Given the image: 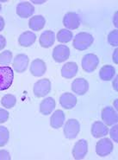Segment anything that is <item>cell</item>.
Here are the masks:
<instances>
[{
    "instance_id": "obj_26",
    "label": "cell",
    "mask_w": 118,
    "mask_h": 160,
    "mask_svg": "<svg viewBox=\"0 0 118 160\" xmlns=\"http://www.w3.org/2000/svg\"><path fill=\"white\" fill-rule=\"evenodd\" d=\"M10 138V132L5 127H0V146L3 147L6 145Z\"/></svg>"
},
{
    "instance_id": "obj_2",
    "label": "cell",
    "mask_w": 118,
    "mask_h": 160,
    "mask_svg": "<svg viewBox=\"0 0 118 160\" xmlns=\"http://www.w3.org/2000/svg\"><path fill=\"white\" fill-rule=\"evenodd\" d=\"M14 80V71L11 67H0V91L11 88Z\"/></svg>"
},
{
    "instance_id": "obj_30",
    "label": "cell",
    "mask_w": 118,
    "mask_h": 160,
    "mask_svg": "<svg viewBox=\"0 0 118 160\" xmlns=\"http://www.w3.org/2000/svg\"><path fill=\"white\" fill-rule=\"evenodd\" d=\"M9 112L5 109L0 108V124L5 123L9 119Z\"/></svg>"
},
{
    "instance_id": "obj_19",
    "label": "cell",
    "mask_w": 118,
    "mask_h": 160,
    "mask_svg": "<svg viewBox=\"0 0 118 160\" xmlns=\"http://www.w3.org/2000/svg\"><path fill=\"white\" fill-rule=\"evenodd\" d=\"M78 70V68L76 62H67L61 68V75L64 78L71 79L77 75Z\"/></svg>"
},
{
    "instance_id": "obj_12",
    "label": "cell",
    "mask_w": 118,
    "mask_h": 160,
    "mask_svg": "<svg viewBox=\"0 0 118 160\" xmlns=\"http://www.w3.org/2000/svg\"><path fill=\"white\" fill-rule=\"evenodd\" d=\"M30 70L32 75L35 76V77H41L46 73L47 66H46V63L43 60L37 58L31 62Z\"/></svg>"
},
{
    "instance_id": "obj_20",
    "label": "cell",
    "mask_w": 118,
    "mask_h": 160,
    "mask_svg": "<svg viewBox=\"0 0 118 160\" xmlns=\"http://www.w3.org/2000/svg\"><path fill=\"white\" fill-rule=\"evenodd\" d=\"M56 107V102L54 98L48 97L41 101L40 104V112L43 115H49Z\"/></svg>"
},
{
    "instance_id": "obj_16",
    "label": "cell",
    "mask_w": 118,
    "mask_h": 160,
    "mask_svg": "<svg viewBox=\"0 0 118 160\" xmlns=\"http://www.w3.org/2000/svg\"><path fill=\"white\" fill-rule=\"evenodd\" d=\"M91 132L94 138H102L107 136V134L109 133V128L103 122L96 121L92 124Z\"/></svg>"
},
{
    "instance_id": "obj_8",
    "label": "cell",
    "mask_w": 118,
    "mask_h": 160,
    "mask_svg": "<svg viewBox=\"0 0 118 160\" xmlns=\"http://www.w3.org/2000/svg\"><path fill=\"white\" fill-rule=\"evenodd\" d=\"M88 152V143L85 139H79L73 148V156L74 159L81 160L85 158Z\"/></svg>"
},
{
    "instance_id": "obj_23",
    "label": "cell",
    "mask_w": 118,
    "mask_h": 160,
    "mask_svg": "<svg viewBox=\"0 0 118 160\" xmlns=\"http://www.w3.org/2000/svg\"><path fill=\"white\" fill-rule=\"evenodd\" d=\"M45 23H46V20L41 15H37L30 18L29 26L34 31H40L44 28Z\"/></svg>"
},
{
    "instance_id": "obj_24",
    "label": "cell",
    "mask_w": 118,
    "mask_h": 160,
    "mask_svg": "<svg viewBox=\"0 0 118 160\" xmlns=\"http://www.w3.org/2000/svg\"><path fill=\"white\" fill-rule=\"evenodd\" d=\"M72 39H73V32H71L69 30L62 29L57 33V40L59 42L67 43L69 42Z\"/></svg>"
},
{
    "instance_id": "obj_3",
    "label": "cell",
    "mask_w": 118,
    "mask_h": 160,
    "mask_svg": "<svg viewBox=\"0 0 118 160\" xmlns=\"http://www.w3.org/2000/svg\"><path fill=\"white\" fill-rule=\"evenodd\" d=\"M50 91H51V82L49 81V79L44 78L39 80L34 85V94L37 98H42L46 96Z\"/></svg>"
},
{
    "instance_id": "obj_21",
    "label": "cell",
    "mask_w": 118,
    "mask_h": 160,
    "mask_svg": "<svg viewBox=\"0 0 118 160\" xmlns=\"http://www.w3.org/2000/svg\"><path fill=\"white\" fill-rule=\"evenodd\" d=\"M66 115L63 112L62 110H56L55 112L53 113L50 119V126L54 129H59L62 127L63 124L65 122Z\"/></svg>"
},
{
    "instance_id": "obj_7",
    "label": "cell",
    "mask_w": 118,
    "mask_h": 160,
    "mask_svg": "<svg viewBox=\"0 0 118 160\" xmlns=\"http://www.w3.org/2000/svg\"><path fill=\"white\" fill-rule=\"evenodd\" d=\"M70 57V48L63 44L57 45L53 50V58L56 62H63Z\"/></svg>"
},
{
    "instance_id": "obj_37",
    "label": "cell",
    "mask_w": 118,
    "mask_h": 160,
    "mask_svg": "<svg viewBox=\"0 0 118 160\" xmlns=\"http://www.w3.org/2000/svg\"><path fill=\"white\" fill-rule=\"evenodd\" d=\"M1 9H2V5H1V4H0V11H1Z\"/></svg>"
},
{
    "instance_id": "obj_10",
    "label": "cell",
    "mask_w": 118,
    "mask_h": 160,
    "mask_svg": "<svg viewBox=\"0 0 118 160\" xmlns=\"http://www.w3.org/2000/svg\"><path fill=\"white\" fill-rule=\"evenodd\" d=\"M102 119L106 126L111 127L117 123V112L112 107H106L102 110Z\"/></svg>"
},
{
    "instance_id": "obj_18",
    "label": "cell",
    "mask_w": 118,
    "mask_h": 160,
    "mask_svg": "<svg viewBox=\"0 0 118 160\" xmlns=\"http://www.w3.org/2000/svg\"><path fill=\"white\" fill-rule=\"evenodd\" d=\"M36 40V35L31 32V31H25L20 35L18 38V42L20 46L27 48L30 47L31 45H33L35 42Z\"/></svg>"
},
{
    "instance_id": "obj_9",
    "label": "cell",
    "mask_w": 118,
    "mask_h": 160,
    "mask_svg": "<svg viewBox=\"0 0 118 160\" xmlns=\"http://www.w3.org/2000/svg\"><path fill=\"white\" fill-rule=\"evenodd\" d=\"M63 24L67 30H76L80 25V18L76 12H67L63 18Z\"/></svg>"
},
{
    "instance_id": "obj_11",
    "label": "cell",
    "mask_w": 118,
    "mask_h": 160,
    "mask_svg": "<svg viewBox=\"0 0 118 160\" xmlns=\"http://www.w3.org/2000/svg\"><path fill=\"white\" fill-rule=\"evenodd\" d=\"M29 62H30L29 56L25 54H19L15 56L12 67L16 72L23 73L27 70V68L29 67Z\"/></svg>"
},
{
    "instance_id": "obj_35",
    "label": "cell",
    "mask_w": 118,
    "mask_h": 160,
    "mask_svg": "<svg viewBox=\"0 0 118 160\" xmlns=\"http://www.w3.org/2000/svg\"><path fill=\"white\" fill-rule=\"evenodd\" d=\"M118 81V77L117 76H116V78H115L114 82H113V86H114V88L116 91H117L118 88H117V86H116V82H117Z\"/></svg>"
},
{
    "instance_id": "obj_31",
    "label": "cell",
    "mask_w": 118,
    "mask_h": 160,
    "mask_svg": "<svg viewBox=\"0 0 118 160\" xmlns=\"http://www.w3.org/2000/svg\"><path fill=\"white\" fill-rule=\"evenodd\" d=\"M11 155L6 150H1L0 151V160H11Z\"/></svg>"
},
{
    "instance_id": "obj_5",
    "label": "cell",
    "mask_w": 118,
    "mask_h": 160,
    "mask_svg": "<svg viewBox=\"0 0 118 160\" xmlns=\"http://www.w3.org/2000/svg\"><path fill=\"white\" fill-rule=\"evenodd\" d=\"M99 64V59L95 54H86L82 59V68L86 73H92Z\"/></svg>"
},
{
    "instance_id": "obj_32",
    "label": "cell",
    "mask_w": 118,
    "mask_h": 160,
    "mask_svg": "<svg viewBox=\"0 0 118 160\" xmlns=\"http://www.w3.org/2000/svg\"><path fill=\"white\" fill-rule=\"evenodd\" d=\"M6 46V39L4 38V36L0 35V50L3 49Z\"/></svg>"
},
{
    "instance_id": "obj_36",
    "label": "cell",
    "mask_w": 118,
    "mask_h": 160,
    "mask_svg": "<svg viewBox=\"0 0 118 160\" xmlns=\"http://www.w3.org/2000/svg\"><path fill=\"white\" fill-rule=\"evenodd\" d=\"M34 4H43L45 3V1H33Z\"/></svg>"
},
{
    "instance_id": "obj_29",
    "label": "cell",
    "mask_w": 118,
    "mask_h": 160,
    "mask_svg": "<svg viewBox=\"0 0 118 160\" xmlns=\"http://www.w3.org/2000/svg\"><path fill=\"white\" fill-rule=\"evenodd\" d=\"M117 129H118V126L116 125V124H115V125H113V127H111V132H110L111 139H113V140H114V142H116V143H117L118 142Z\"/></svg>"
},
{
    "instance_id": "obj_22",
    "label": "cell",
    "mask_w": 118,
    "mask_h": 160,
    "mask_svg": "<svg viewBox=\"0 0 118 160\" xmlns=\"http://www.w3.org/2000/svg\"><path fill=\"white\" fill-rule=\"evenodd\" d=\"M116 75V69L111 65H104L99 71V77L102 81L109 82L111 81Z\"/></svg>"
},
{
    "instance_id": "obj_13",
    "label": "cell",
    "mask_w": 118,
    "mask_h": 160,
    "mask_svg": "<svg viewBox=\"0 0 118 160\" xmlns=\"http://www.w3.org/2000/svg\"><path fill=\"white\" fill-rule=\"evenodd\" d=\"M35 7L30 2H21L17 6V14L22 18H28L33 15Z\"/></svg>"
},
{
    "instance_id": "obj_14",
    "label": "cell",
    "mask_w": 118,
    "mask_h": 160,
    "mask_svg": "<svg viewBox=\"0 0 118 160\" xmlns=\"http://www.w3.org/2000/svg\"><path fill=\"white\" fill-rule=\"evenodd\" d=\"M72 90L78 95H84L89 90L88 82L84 78H77L72 83Z\"/></svg>"
},
{
    "instance_id": "obj_4",
    "label": "cell",
    "mask_w": 118,
    "mask_h": 160,
    "mask_svg": "<svg viewBox=\"0 0 118 160\" xmlns=\"http://www.w3.org/2000/svg\"><path fill=\"white\" fill-rule=\"evenodd\" d=\"M80 131V125L77 119H70L67 120L64 127V134L67 139L76 138Z\"/></svg>"
},
{
    "instance_id": "obj_25",
    "label": "cell",
    "mask_w": 118,
    "mask_h": 160,
    "mask_svg": "<svg viewBox=\"0 0 118 160\" xmlns=\"http://www.w3.org/2000/svg\"><path fill=\"white\" fill-rule=\"evenodd\" d=\"M17 103V98L13 94H5L2 99H1V104L5 108H12L15 107Z\"/></svg>"
},
{
    "instance_id": "obj_15",
    "label": "cell",
    "mask_w": 118,
    "mask_h": 160,
    "mask_svg": "<svg viewBox=\"0 0 118 160\" xmlns=\"http://www.w3.org/2000/svg\"><path fill=\"white\" fill-rule=\"evenodd\" d=\"M77 97L71 93H64L59 97V103L65 109H73L77 105Z\"/></svg>"
},
{
    "instance_id": "obj_17",
    "label": "cell",
    "mask_w": 118,
    "mask_h": 160,
    "mask_svg": "<svg viewBox=\"0 0 118 160\" xmlns=\"http://www.w3.org/2000/svg\"><path fill=\"white\" fill-rule=\"evenodd\" d=\"M39 42L41 47L46 48H50L55 42V34L52 30H45L41 35Z\"/></svg>"
},
{
    "instance_id": "obj_28",
    "label": "cell",
    "mask_w": 118,
    "mask_h": 160,
    "mask_svg": "<svg viewBox=\"0 0 118 160\" xmlns=\"http://www.w3.org/2000/svg\"><path fill=\"white\" fill-rule=\"evenodd\" d=\"M108 42L111 46L117 47L118 46V30H114L110 32L108 36Z\"/></svg>"
},
{
    "instance_id": "obj_27",
    "label": "cell",
    "mask_w": 118,
    "mask_h": 160,
    "mask_svg": "<svg viewBox=\"0 0 118 160\" xmlns=\"http://www.w3.org/2000/svg\"><path fill=\"white\" fill-rule=\"evenodd\" d=\"M13 55L10 50H5L0 54V65H9L11 62Z\"/></svg>"
},
{
    "instance_id": "obj_6",
    "label": "cell",
    "mask_w": 118,
    "mask_h": 160,
    "mask_svg": "<svg viewBox=\"0 0 118 160\" xmlns=\"http://www.w3.org/2000/svg\"><path fill=\"white\" fill-rule=\"evenodd\" d=\"M113 149H114V145L110 138H102L97 143L96 152L99 157L103 158L110 155L112 152Z\"/></svg>"
},
{
    "instance_id": "obj_34",
    "label": "cell",
    "mask_w": 118,
    "mask_h": 160,
    "mask_svg": "<svg viewBox=\"0 0 118 160\" xmlns=\"http://www.w3.org/2000/svg\"><path fill=\"white\" fill-rule=\"evenodd\" d=\"M4 18L0 16V32L4 30Z\"/></svg>"
},
{
    "instance_id": "obj_1",
    "label": "cell",
    "mask_w": 118,
    "mask_h": 160,
    "mask_svg": "<svg viewBox=\"0 0 118 160\" xmlns=\"http://www.w3.org/2000/svg\"><path fill=\"white\" fill-rule=\"evenodd\" d=\"M94 42L92 35L88 32H80L76 35L73 42V46L79 51L85 50L90 48Z\"/></svg>"
},
{
    "instance_id": "obj_33",
    "label": "cell",
    "mask_w": 118,
    "mask_h": 160,
    "mask_svg": "<svg viewBox=\"0 0 118 160\" xmlns=\"http://www.w3.org/2000/svg\"><path fill=\"white\" fill-rule=\"evenodd\" d=\"M117 52H118V49H117V48H116V49L114 50V54H113V61H114V62L116 64L118 63Z\"/></svg>"
}]
</instances>
